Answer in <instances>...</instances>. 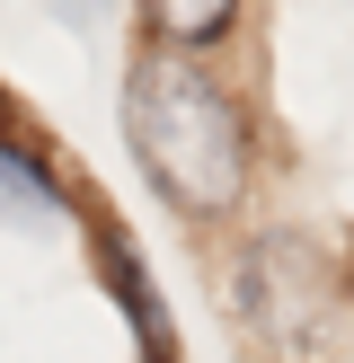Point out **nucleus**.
<instances>
[{
    "mask_svg": "<svg viewBox=\"0 0 354 363\" xmlns=\"http://www.w3.org/2000/svg\"><path fill=\"white\" fill-rule=\"evenodd\" d=\"M124 142H133L142 177L159 186V204L222 222L248 195V116L195 53H142L124 80Z\"/></svg>",
    "mask_w": 354,
    "mask_h": 363,
    "instance_id": "f257e3e1",
    "label": "nucleus"
},
{
    "mask_svg": "<svg viewBox=\"0 0 354 363\" xmlns=\"http://www.w3.org/2000/svg\"><path fill=\"white\" fill-rule=\"evenodd\" d=\"M142 18L159 27V45H169V53H186V45H212V35H230L239 0H142Z\"/></svg>",
    "mask_w": 354,
    "mask_h": 363,
    "instance_id": "f03ea898",
    "label": "nucleus"
},
{
    "mask_svg": "<svg viewBox=\"0 0 354 363\" xmlns=\"http://www.w3.org/2000/svg\"><path fill=\"white\" fill-rule=\"evenodd\" d=\"M0 204H9V222H53V213H62V195H53L18 151H0Z\"/></svg>",
    "mask_w": 354,
    "mask_h": 363,
    "instance_id": "7ed1b4c3",
    "label": "nucleus"
},
{
    "mask_svg": "<svg viewBox=\"0 0 354 363\" xmlns=\"http://www.w3.org/2000/svg\"><path fill=\"white\" fill-rule=\"evenodd\" d=\"M151 363H169V354H159V346H151Z\"/></svg>",
    "mask_w": 354,
    "mask_h": 363,
    "instance_id": "20e7f679",
    "label": "nucleus"
}]
</instances>
